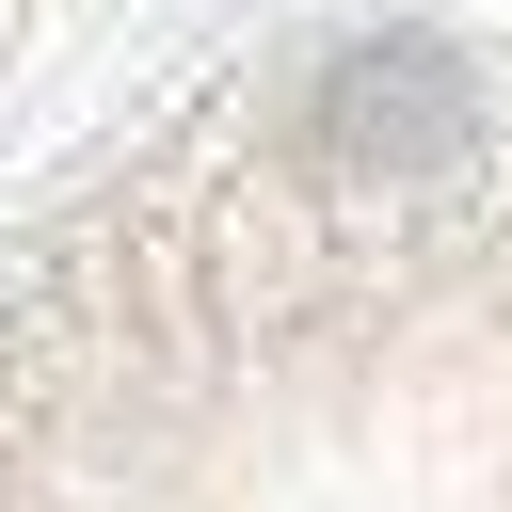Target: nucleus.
Instances as JSON below:
<instances>
[{
    "label": "nucleus",
    "mask_w": 512,
    "mask_h": 512,
    "mask_svg": "<svg viewBox=\"0 0 512 512\" xmlns=\"http://www.w3.org/2000/svg\"><path fill=\"white\" fill-rule=\"evenodd\" d=\"M0 512H512V64L368 32L80 192L0 272Z\"/></svg>",
    "instance_id": "nucleus-1"
}]
</instances>
